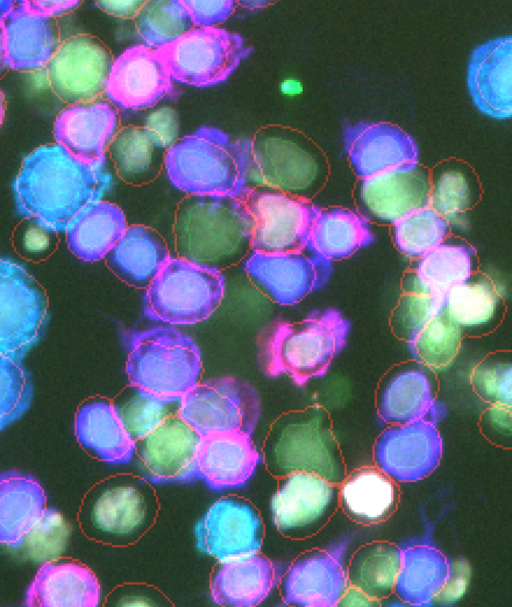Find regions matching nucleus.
<instances>
[{
  "label": "nucleus",
  "mask_w": 512,
  "mask_h": 607,
  "mask_svg": "<svg viewBox=\"0 0 512 607\" xmlns=\"http://www.w3.org/2000/svg\"><path fill=\"white\" fill-rule=\"evenodd\" d=\"M339 509V485L308 472L278 478L270 502L272 521L286 538L303 540L317 535Z\"/></svg>",
  "instance_id": "nucleus-14"
},
{
  "label": "nucleus",
  "mask_w": 512,
  "mask_h": 607,
  "mask_svg": "<svg viewBox=\"0 0 512 607\" xmlns=\"http://www.w3.org/2000/svg\"><path fill=\"white\" fill-rule=\"evenodd\" d=\"M400 287L389 322L392 333L406 343L443 310L444 296L432 292L410 269L404 272Z\"/></svg>",
  "instance_id": "nucleus-44"
},
{
  "label": "nucleus",
  "mask_w": 512,
  "mask_h": 607,
  "mask_svg": "<svg viewBox=\"0 0 512 607\" xmlns=\"http://www.w3.org/2000/svg\"><path fill=\"white\" fill-rule=\"evenodd\" d=\"M110 184L105 167L85 163L57 143L42 145L24 158L14 181L16 211L47 232H65Z\"/></svg>",
  "instance_id": "nucleus-1"
},
{
  "label": "nucleus",
  "mask_w": 512,
  "mask_h": 607,
  "mask_svg": "<svg viewBox=\"0 0 512 607\" xmlns=\"http://www.w3.org/2000/svg\"><path fill=\"white\" fill-rule=\"evenodd\" d=\"M101 590L97 577L83 563L59 559L45 562L26 590L24 606L96 607Z\"/></svg>",
  "instance_id": "nucleus-28"
},
{
  "label": "nucleus",
  "mask_w": 512,
  "mask_h": 607,
  "mask_svg": "<svg viewBox=\"0 0 512 607\" xmlns=\"http://www.w3.org/2000/svg\"><path fill=\"white\" fill-rule=\"evenodd\" d=\"M238 198L252 218V252L306 251L310 228L321 209L319 206L311 200L256 186H247Z\"/></svg>",
  "instance_id": "nucleus-12"
},
{
  "label": "nucleus",
  "mask_w": 512,
  "mask_h": 607,
  "mask_svg": "<svg viewBox=\"0 0 512 607\" xmlns=\"http://www.w3.org/2000/svg\"><path fill=\"white\" fill-rule=\"evenodd\" d=\"M32 397L31 375L22 360L0 355V430L24 415Z\"/></svg>",
  "instance_id": "nucleus-48"
},
{
  "label": "nucleus",
  "mask_w": 512,
  "mask_h": 607,
  "mask_svg": "<svg viewBox=\"0 0 512 607\" xmlns=\"http://www.w3.org/2000/svg\"><path fill=\"white\" fill-rule=\"evenodd\" d=\"M250 139L212 127L178 139L165 151L171 183L189 195L239 197L249 186Z\"/></svg>",
  "instance_id": "nucleus-3"
},
{
  "label": "nucleus",
  "mask_w": 512,
  "mask_h": 607,
  "mask_svg": "<svg viewBox=\"0 0 512 607\" xmlns=\"http://www.w3.org/2000/svg\"><path fill=\"white\" fill-rule=\"evenodd\" d=\"M172 80L194 87L224 82L252 48L234 32L220 27H194L156 49Z\"/></svg>",
  "instance_id": "nucleus-10"
},
{
  "label": "nucleus",
  "mask_w": 512,
  "mask_h": 607,
  "mask_svg": "<svg viewBox=\"0 0 512 607\" xmlns=\"http://www.w3.org/2000/svg\"><path fill=\"white\" fill-rule=\"evenodd\" d=\"M47 322L44 290L21 264L0 258V355L22 360Z\"/></svg>",
  "instance_id": "nucleus-13"
},
{
  "label": "nucleus",
  "mask_w": 512,
  "mask_h": 607,
  "mask_svg": "<svg viewBox=\"0 0 512 607\" xmlns=\"http://www.w3.org/2000/svg\"><path fill=\"white\" fill-rule=\"evenodd\" d=\"M198 549L219 562L258 553L264 539L259 510L249 500L231 495L214 502L195 527Z\"/></svg>",
  "instance_id": "nucleus-16"
},
{
  "label": "nucleus",
  "mask_w": 512,
  "mask_h": 607,
  "mask_svg": "<svg viewBox=\"0 0 512 607\" xmlns=\"http://www.w3.org/2000/svg\"><path fill=\"white\" fill-rule=\"evenodd\" d=\"M244 269L251 282L273 302L289 306L325 286L333 266L331 261L308 251L251 252Z\"/></svg>",
  "instance_id": "nucleus-18"
},
{
  "label": "nucleus",
  "mask_w": 512,
  "mask_h": 607,
  "mask_svg": "<svg viewBox=\"0 0 512 607\" xmlns=\"http://www.w3.org/2000/svg\"><path fill=\"white\" fill-rule=\"evenodd\" d=\"M201 436L177 414L135 443L140 476L151 484H188L197 477Z\"/></svg>",
  "instance_id": "nucleus-17"
},
{
  "label": "nucleus",
  "mask_w": 512,
  "mask_h": 607,
  "mask_svg": "<svg viewBox=\"0 0 512 607\" xmlns=\"http://www.w3.org/2000/svg\"><path fill=\"white\" fill-rule=\"evenodd\" d=\"M480 266L477 248L467 239L451 235L410 262L408 269L432 292L444 296L453 287L474 277Z\"/></svg>",
  "instance_id": "nucleus-39"
},
{
  "label": "nucleus",
  "mask_w": 512,
  "mask_h": 607,
  "mask_svg": "<svg viewBox=\"0 0 512 607\" xmlns=\"http://www.w3.org/2000/svg\"><path fill=\"white\" fill-rule=\"evenodd\" d=\"M5 110H6L5 99H4V95H3L2 91L0 90V127L2 126V123L4 120Z\"/></svg>",
  "instance_id": "nucleus-62"
},
{
  "label": "nucleus",
  "mask_w": 512,
  "mask_h": 607,
  "mask_svg": "<svg viewBox=\"0 0 512 607\" xmlns=\"http://www.w3.org/2000/svg\"><path fill=\"white\" fill-rule=\"evenodd\" d=\"M112 403L126 432L136 442L156 429L166 418L177 414L179 400L160 398L128 384Z\"/></svg>",
  "instance_id": "nucleus-45"
},
{
  "label": "nucleus",
  "mask_w": 512,
  "mask_h": 607,
  "mask_svg": "<svg viewBox=\"0 0 512 607\" xmlns=\"http://www.w3.org/2000/svg\"><path fill=\"white\" fill-rule=\"evenodd\" d=\"M401 547L389 541H372L351 556L346 571L349 586L378 602L394 590L401 566Z\"/></svg>",
  "instance_id": "nucleus-41"
},
{
  "label": "nucleus",
  "mask_w": 512,
  "mask_h": 607,
  "mask_svg": "<svg viewBox=\"0 0 512 607\" xmlns=\"http://www.w3.org/2000/svg\"><path fill=\"white\" fill-rule=\"evenodd\" d=\"M481 183L465 161L446 159L430 171L428 206L447 222L470 215L481 199Z\"/></svg>",
  "instance_id": "nucleus-40"
},
{
  "label": "nucleus",
  "mask_w": 512,
  "mask_h": 607,
  "mask_svg": "<svg viewBox=\"0 0 512 607\" xmlns=\"http://www.w3.org/2000/svg\"><path fill=\"white\" fill-rule=\"evenodd\" d=\"M281 576V564L259 552L220 562L212 573L211 598L219 606H257L272 592Z\"/></svg>",
  "instance_id": "nucleus-30"
},
{
  "label": "nucleus",
  "mask_w": 512,
  "mask_h": 607,
  "mask_svg": "<svg viewBox=\"0 0 512 607\" xmlns=\"http://www.w3.org/2000/svg\"><path fill=\"white\" fill-rule=\"evenodd\" d=\"M442 437L436 424L426 420L390 425L373 446L375 466L395 482H416L439 466Z\"/></svg>",
  "instance_id": "nucleus-20"
},
{
  "label": "nucleus",
  "mask_w": 512,
  "mask_h": 607,
  "mask_svg": "<svg viewBox=\"0 0 512 607\" xmlns=\"http://www.w3.org/2000/svg\"><path fill=\"white\" fill-rule=\"evenodd\" d=\"M375 240L370 222L344 207L320 209L313 220L306 251L331 262L353 256Z\"/></svg>",
  "instance_id": "nucleus-35"
},
{
  "label": "nucleus",
  "mask_w": 512,
  "mask_h": 607,
  "mask_svg": "<svg viewBox=\"0 0 512 607\" xmlns=\"http://www.w3.org/2000/svg\"><path fill=\"white\" fill-rule=\"evenodd\" d=\"M146 1L124 0V1H97L95 5L105 13L123 18L135 17Z\"/></svg>",
  "instance_id": "nucleus-56"
},
{
  "label": "nucleus",
  "mask_w": 512,
  "mask_h": 607,
  "mask_svg": "<svg viewBox=\"0 0 512 607\" xmlns=\"http://www.w3.org/2000/svg\"><path fill=\"white\" fill-rule=\"evenodd\" d=\"M342 138L347 158L360 180L418 162L415 140L392 123L359 121L348 124Z\"/></svg>",
  "instance_id": "nucleus-23"
},
{
  "label": "nucleus",
  "mask_w": 512,
  "mask_h": 607,
  "mask_svg": "<svg viewBox=\"0 0 512 607\" xmlns=\"http://www.w3.org/2000/svg\"><path fill=\"white\" fill-rule=\"evenodd\" d=\"M479 428L489 442L509 449L512 439V404H488L480 416Z\"/></svg>",
  "instance_id": "nucleus-51"
},
{
  "label": "nucleus",
  "mask_w": 512,
  "mask_h": 607,
  "mask_svg": "<svg viewBox=\"0 0 512 607\" xmlns=\"http://www.w3.org/2000/svg\"><path fill=\"white\" fill-rule=\"evenodd\" d=\"M390 235L398 253L412 262L445 241L451 232L447 220L426 206L392 224Z\"/></svg>",
  "instance_id": "nucleus-46"
},
{
  "label": "nucleus",
  "mask_w": 512,
  "mask_h": 607,
  "mask_svg": "<svg viewBox=\"0 0 512 607\" xmlns=\"http://www.w3.org/2000/svg\"><path fill=\"white\" fill-rule=\"evenodd\" d=\"M375 407L378 419L390 425L420 420L436 424L446 414L438 399L437 376L410 359L392 366L381 377Z\"/></svg>",
  "instance_id": "nucleus-19"
},
{
  "label": "nucleus",
  "mask_w": 512,
  "mask_h": 607,
  "mask_svg": "<svg viewBox=\"0 0 512 607\" xmlns=\"http://www.w3.org/2000/svg\"><path fill=\"white\" fill-rule=\"evenodd\" d=\"M302 90L301 84L295 80L286 81L283 84V91L287 94H297Z\"/></svg>",
  "instance_id": "nucleus-60"
},
{
  "label": "nucleus",
  "mask_w": 512,
  "mask_h": 607,
  "mask_svg": "<svg viewBox=\"0 0 512 607\" xmlns=\"http://www.w3.org/2000/svg\"><path fill=\"white\" fill-rule=\"evenodd\" d=\"M120 117L108 100L68 105L55 119L54 137L77 159L105 167L110 142L119 130Z\"/></svg>",
  "instance_id": "nucleus-25"
},
{
  "label": "nucleus",
  "mask_w": 512,
  "mask_h": 607,
  "mask_svg": "<svg viewBox=\"0 0 512 607\" xmlns=\"http://www.w3.org/2000/svg\"><path fill=\"white\" fill-rule=\"evenodd\" d=\"M261 414L258 391L235 377L199 381L179 400L177 415L200 436L242 431L253 434Z\"/></svg>",
  "instance_id": "nucleus-11"
},
{
  "label": "nucleus",
  "mask_w": 512,
  "mask_h": 607,
  "mask_svg": "<svg viewBox=\"0 0 512 607\" xmlns=\"http://www.w3.org/2000/svg\"><path fill=\"white\" fill-rule=\"evenodd\" d=\"M179 127L177 112L163 107L148 115L144 129L156 146L167 150L178 140Z\"/></svg>",
  "instance_id": "nucleus-52"
},
{
  "label": "nucleus",
  "mask_w": 512,
  "mask_h": 607,
  "mask_svg": "<svg viewBox=\"0 0 512 607\" xmlns=\"http://www.w3.org/2000/svg\"><path fill=\"white\" fill-rule=\"evenodd\" d=\"M127 227L119 206L96 201L88 205L65 231L67 245L80 260L99 261L106 257Z\"/></svg>",
  "instance_id": "nucleus-38"
},
{
  "label": "nucleus",
  "mask_w": 512,
  "mask_h": 607,
  "mask_svg": "<svg viewBox=\"0 0 512 607\" xmlns=\"http://www.w3.org/2000/svg\"><path fill=\"white\" fill-rule=\"evenodd\" d=\"M224 292L221 271L170 257L146 288L144 314L173 325L199 323L219 307Z\"/></svg>",
  "instance_id": "nucleus-9"
},
{
  "label": "nucleus",
  "mask_w": 512,
  "mask_h": 607,
  "mask_svg": "<svg viewBox=\"0 0 512 607\" xmlns=\"http://www.w3.org/2000/svg\"><path fill=\"white\" fill-rule=\"evenodd\" d=\"M164 149L149 137L144 127L120 128L107 152L117 175L127 184L139 186L156 179L164 167Z\"/></svg>",
  "instance_id": "nucleus-42"
},
{
  "label": "nucleus",
  "mask_w": 512,
  "mask_h": 607,
  "mask_svg": "<svg viewBox=\"0 0 512 607\" xmlns=\"http://www.w3.org/2000/svg\"><path fill=\"white\" fill-rule=\"evenodd\" d=\"M474 393L485 403L512 404V363L505 351L489 353L478 361L470 373Z\"/></svg>",
  "instance_id": "nucleus-49"
},
{
  "label": "nucleus",
  "mask_w": 512,
  "mask_h": 607,
  "mask_svg": "<svg viewBox=\"0 0 512 607\" xmlns=\"http://www.w3.org/2000/svg\"><path fill=\"white\" fill-rule=\"evenodd\" d=\"M400 488L376 466L347 472L339 484V508L353 522L369 526L388 520L400 502Z\"/></svg>",
  "instance_id": "nucleus-33"
},
{
  "label": "nucleus",
  "mask_w": 512,
  "mask_h": 607,
  "mask_svg": "<svg viewBox=\"0 0 512 607\" xmlns=\"http://www.w3.org/2000/svg\"><path fill=\"white\" fill-rule=\"evenodd\" d=\"M158 512L159 501L151 483L138 475L119 473L87 491L78 522L87 538L123 547L142 538L155 524Z\"/></svg>",
  "instance_id": "nucleus-5"
},
{
  "label": "nucleus",
  "mask_w": 512,
  "mask_h": 607,
  "mask_svg": "<svg viewBox=\"0 0 512 607\" xmlns=\"http://www.w3.org/2000/svg\"><path fill=\"white\" fill-rule=\"evenodd\" d=\"M46 494L31 475L0 473V543L18 548L43 516Z\"/></svg>",
  "instance_id": "nucleus-36"
},
{
  "label": "nucleus",
  "mask_w": 512,
  "mask_h": 607,
  "mask_svg": "<svg viewBox=\"0 0 512 607\" xmlns=\"http://www.w3.org/2000/svg\"><path fill=\"white\" fill-rule=\"evenodd\" d=\"M252 228L240 198L188 195L175 212L176 251L180 258L221 271L251 253Z\"/></svg>",
  "instance_id": "nucleus-2"
},
{
  "label": "nucleus",
  "mask_w": 512,
  "mask_h": 607,
  "mask_svg": "<svg viewBox=\"0 0 512 607\" xmlns=\"http://www.w3.org/2000/svg\"><path fill=\"white\" fill-rule=\"evenodd\" d=\"M429 194L430 170L416 162L361 179L355 200L369 222L391 226L428 206Z\"/></svg>",
  "instance_id": "nucleus-21"
},
{
  "label": "nucleus",
  "mask_w": 512,
  "mask_h": 607,
  "mask_svg": "<svg viewBox=\"0 0 512 607\" xmlns=\"http://www.w3.org/2000/svg\"><path fill=\"white\" fill-rule=\"evenodd\" d=\"M466 335L442 310L410 341V360L436 376L449 371L459 358Z\"/></svg>",
  "instance_id": "nucleus-43"
},
{
  "label": "nucleus",
  "mask_w": 512,
  "mask_h": 607,
  "mask_svg": "<svg viewBox=\"0 0 512 607\" xmlns=\"http://www.w3.org/2000/svg\"><path fill=\"white\" fill-rule=\"evenodd\" d=\"M19 5L26 11L44 16L56 18L67 14L81 4L79 1H18Z\"/></svg>",
  "instance_id": "nucleus-55"
},
{
  "label": "nucleus",
  "mask_w": 512,
  "mask_h": 607,
  "mask_svg": "<svg viewBox=\"0 0 512 607\" xmlns=\"http://www.w3.org/2000/svg\"><path fill=\"white\" fill-rule=\"evenodd\" d=\"M272 3L273 2H271V1H241V2H236V5H241V6H244L245 8L255 10V9L264 8Z\"/></svg>",
  "instance_id": "nucleus-59"
},
{
  "label": "nucleus",
  "mask_w": 512,
  "mask_h": 607,
  "mask_svg": "<svg viewBox=\"0 0 512 607\" xmlns=\"http://www.w3.org/2000/svg\"><path fill=\"white\" fill-rule=\"evenodd\" d=\"M262 453L266 470L276 478L308 472L339 485L347 474L330 413L316 404L281 414L270 426Z\"/></svg>",
  "instance_id": "nucleus-4"
},
{
  "label": "nucleus",
  "mask_w": 512,
  "mask_h": 607,
  "mask_svg": "<svg viewBox=\"0 0 512 607\" xmlns=\"http://www.w3.org/2000/svg\"><path fill=\"white\" fill-rule=\"evenodd\" d=\"M249 183L312 200L326 185L324 151L302 132L285 126L260 128L250 139Z\"/></svg>",
  "instance_id": "nucleus-6"
},
{
  "label": "nucleus",
  "mask_w": 512,
  "mask_h": 607,
  "mask_svg": "<svg viewBox=\"0 0 512 607\" xmlns=\"http://www.w3.org/2000/svg\"><path fill=\"white\" fill-rule=\"evenodd\" d=\"M350 326L335 309L275 325L264 347L266 373L274 377L285 374L300 386L322 377L345 347Z\"/></svg>",
  "instance_id": "nucleus-7"
},
{
  "label": "nucleus",
  "mask_w": 512,
  "mask_h": 607,
  "mask_svg": "<svg viewBox=\"0 0 512 607\" xmlns=\"http://www.w3.org/2000/svg\"><path fill=\"white\" fill-rule=\"evenodd\" d=\"M289 606L334 607L349 587L347 571L335 552L314 548L297 556L280 579Z\"/></svg>",
  "instance_id": "nucleus-24"
},
{
  "label": "nucleus",
  "mask_w": 512,
  "mask_h": 607,
  "mask_svg": "<svg viewBox=\"0 0 512 607\" xmlns=\"http://www.w3.org/2000/svg\"><path fill=\"white\" fill-rule=\"evenodd\" d=\"M201 355L195 341L172 327L158 326L128 337L129 384L160 398L180 400L200 380Z\"/></svg>",
  "instance_id": "nucleus-8"
},
{
  "label": "nucleus",
  "mask_w": 512,
  "mask_h": 607,
  "mask_svg": "<svg viewBox=\"0 0 512 607\" xmlns=\"http://www.w3.org/2000/svg\"><path fill=\"white\" fill-rule=\"evenodd\" d=\"M401 566L393 592L410 605H424L438 596L451 578V563L427 543L401 548Z\"/></svg>",
  "instance_id": "nucleus-37"
},
{
  "label": "nucleus",
  "mask_w": 512,
  "mask_h": 607,
  "mask_svg": "<svg viewBox=\"0 0 512 607\" xmlns=\"http://www.w3.org/2000/svg\"><path fill=\"white\" fill-rule=\"evenodd\" d=\"M66 537L67 527L62 515L53 508H46L21 546L26 544L27 553L37 561L49 559L61 553Z\"/></svg>",
  "instance_id": "nucleus-50"
},
{
  "label": "nucleus",
  "mask_w": 512,
  "mask_h": 607,
  "mask_svg": "<svg viewBox=\"0 0 512 607\" xmlns=\"http://www.w3.org/2000/svg\"><path fill=\"white\" fill-rule=\"evenodd\" d=\"M48 239L47 231L36 224L26 231L24 237L26 247L33 251H39L41 248L46 247Z\"/></svg>",
  "instance_id": "nucleus-57"
},
{
  "label": "nucleus",
  "mask_w": 512,
  "mask_h": 607,
  "mask_svg": "<svg viewBox=\"0 0 512 607\" xmlns=\"http://www.w3.org/2000/svg\"><path fill=\"white\" fill-rule=\"evenodd\" d=\"M135 27L144 45L154 49L194 28L181 0L146 1L135 16Z\"/></svg>",
  "instance_id": "nucleus-47"
},
{
  "label": "nucleus",
  "mask_w": 512,
  "mask_h": 607,
  "mask_svg": "<svg viewBox=\"0 0 512 607\" xmlns=\"http://www.w3.org/2000/svg\"><path fill=\"white\" fill-rule=\"evenodd\" d=\"M507 297L480 268L474 277L444 295L443 311L466 337H483L503 322Z\"/></svg>",
  "instance_id": "nucleus-31"
},
{
  "label": "nucleus",
  "mask_w": 512,
  "mask_h": 607,
  "mask_svg": "<svg viewBox=\"0 0 512 607\" xmlns=\"http://www.w3.org/2000/svg\"><path fill=\"white\" fill-rule=\"evenodd\" d=\"M111 606H163L168 600L156 588L142 583H126L108 596Z\"/></svg>",
  "instance_id": "nucleus-53"
},
{
  "label": "nucleus",
  "mask_w": 512,
  "mask_h": 607,
  "mask_svg": "<svg viewBox=\"0 0 512 607\" xmlns=\"http://www.w3.org/2000/svg\"><path fill=\"white\" fill-rule=\"evenodd\" d=\"M163 237L144 225H130L106 255L109 269L135 288H147L170 258Z\"/></svg>",
  "instance_id": "nucleus-34"
},
{
  "label": "nucleus",
  "mask_w": 512,
  "mask_h": 607,
  "mask_svg": "<svg viewBox=\"0 0 512 607\" xmlns=\"http://www.w3.org/2000/svg\"><path fill=\"white\" fill-rule=\"evenodd\" d=\"M261 455L252 435L242 431L201 436L197 453V477L212 490L243 487L253 476Z\"/></svg>",
  "instance_id": "nucleus-27"
},
{
  "label": "nucleus",
  "mask_w": 512,
  "mask_h": 607,
  "mask_svg": "<svg viewBox=\"0 0 512 607\" xmlns=\"http://www.w3.org/2000/svg\"><path fill=\"white\" fill-rule=\"evenodd\" d=\"M172 89V79L158 51L139 44L113 60L105 95L114 106L143 110L153 107Z\"/></svg>",
  "instance_id": "nucleus-22"
},
{
  "label": "nucleus",
  "mask_w": 512,
  "mask_h": 607,
  "mask_svg": "<svg viewBox=\"0 0 512 607\" xmlns=\"http://www.w3.org/2000/svg\"><path fill=\"white\" fill-rule=\"evenodd\" d=\"M467 87L475 107L493 119L512 115V37L490 39L477 46L467 68Z\"/></svg>",
  "instance_id": "nucleus-26"
},
{
  "label": "nucleus",
  "mask_w": 512,
  "mask_h": 607,
  "mask_svg": "<svg viewBox=\"0 0 512 607\" xmlns=\"http://www.w3.org/2000/svg\"><path fill=\"white\" fill-rule=\"evenodd\" d=\"M113 60L99 38L88 33L72 35L62 41L46 65L49 86L69 105L99 99L105 93Z\"/></svg>",
  "instance_id": "nucleus-15"
},
{
  "label": "nucleus",
  "mask_w": 512,
  "mask_h": 607,
  "mask_svg": "<svg viewBox=\"0 0 512 607\" xmlns=\"http://www.w3.org/2000/svg\"><path fill=\"white\" fill-rule=\"evenodd\" d=\"M79 444L93 457L112 465L134 458L135 441L123 427L112 401L94 397L83 402L74 419Z\"/></svg>",
  "instance_id": "nucleus-32"
},
{
  "label": "nucleus",
  "mask_w": 512,
  "mask_h": 607,
  "mask_svg": "<svg viewBox=\"0 0 512 607\" xmlns=\"http://www.w3.org/2000/svg\"><path fill=\"white\" fill-rule=\"evenodd\" d=\"M5 68H7V65H6V53H5L4 28H3V18L0 17V73Z\"/></svg>",
  "instance_id": "nucleus-58"
},
{
  "label": "nucleus",
  "mask_w": 512,
  "mask_h": 607,
  "mask_svg": "<svg viewBox=\"0 0 512 607\" xmlns=\"http://www.w3.org/2000/svg\"><path fill=\"white\" fill-rule=\"evenodd\" d=\"M7 68L34 72L46 67L62 43L56 18L32 14L18 1L3 17Z\"/></svg>",
  "instance_id": "nucleus-29"
},
{
  "label": "nucleus",
  "mask_w": 512,
  "mask_h": 607,
  "mask_svg": "<svg viewBox=\"0 0 512 607\" xmlns=\"http://www.w3.org/2000/svg\"><path fill=\"white\" fill-rule=\"evenodd\" d=\"M194 27H211L224 22L235 10L236 2L182 0Z\"/></svg>",
  "instance_id": "nucleus-54"
},
{
  "label": "nucleus",
  "mask_w": 512,
  "mask_h": 607,
  "mask_svg": "<svg viewBox=\"0 0 512 607\" xmlns=\"http://www.w3.org/2000/svg\"><path fill=\"white\" fill-rule=\"evenodd\" d=\"M13 1H0V17H4L8 11L12 8Z\"/></svg>",
  "instance_id": "nucleus-61"
}]
</instances>
